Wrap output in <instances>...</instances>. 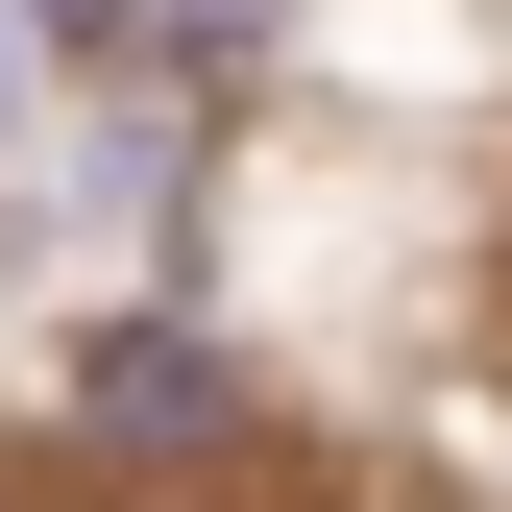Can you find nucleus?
<instances>
[{"label":"nucleus","mask_w":512,"mask_h":512,"mask_svg":"<svg viewBox=\"0 0 512 512\" xmlns=\"http://www.w3.org/2000/svg\"><path fill=\"white\" fill-rule=\"evenodd\" d=\"M147 25H171V49H196V74H244V49H269V25H293V0H147Z\"/></svg>","instance_id":"obj_2"},{"label":"nucleus","mask_w":512,"mask_h":512,"mask_svg":"<svg viewBox=\"0 0 512 512\" xmlns=\"http://www.w3.org/2000/svg\"><path fill=\"white\" fill-rule=\"evenodd\" d=\"M74 415H98V439H220V415H244V366L196 342V317H122V342L74 366Z\"/></svg>","instance_id":"obj_1"},{"label":"nucleus","mask_w":512,"mask_h":512,"mask_svg":"<svg viewBox=\"0 0 512 512\" xmlns=\"http://www.w3.org/2000/svg\"><path fill=\"white\" fill-rule=\"evenodd\" d=\"M122 25H147V0H25V49H122Z\"/></svg>","instance_id":"obj_3"}]
</instances>
